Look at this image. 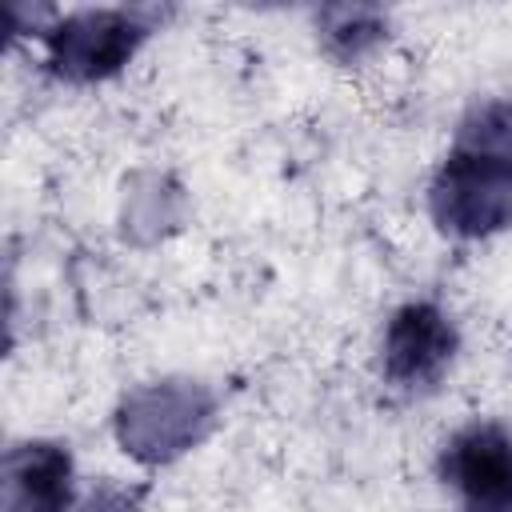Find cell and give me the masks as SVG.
I'll list each match as a JSON object with an SVG mask.
<instances>
[{
  "label": "cell",
  "instance_id": "cell-1",
  "mask_svg": "<svg viewBox=\"0 0 512 512\" xmlns=\"http://www.w3.org/2000/svg\"><path fill=\"white\" fill-rule=\"evenodd\" d=\"M428 204L436 224L464 240L512 224V104L488 100L464 116Z\"/></svg>",
  "mask_w": 512,
  "mask_h": 512
},
{
  "label": "cell",
  "instance_id": "cell-2",
  "mask_svg": "<svg viewBox=\"0 0 512 512\" xmlns=\"http://www.w3.org/2000/svg\"><path fill=\"white\" fill-rule=\"evenodd\" d=\"M212 424V400L188 384H156L132 392L116 416V432L124 452L136 460H172L192 448Z\"/></svg>",
  "mask_w": 512,
  "mask_h": 512
},
{
  "label": "cell",
  "instance_id": "cell-3",
  "mask_svg": "<svg viewBox=\"0 0 512 512\" xmlns=\"http://www.w3.org/2000/svg\"><path fill=\"white\" fill-rule=\"evenodd\" d=\"M148 28L120 8H88L48 28V64L68 80H104L140 48Z\"/></svg>",
  "mask_w": 512,
  "mask_h": 512
},
{
  "label": "cell",
  "instance_id": "cell-4",
  "mask_svg": "<svg viewBox=\"0 0 512 512\" xmlns=\"http://www.w3.org/2000/svg\"><path fill=\"white\" fill-rule=\"evenodd\" d=\"M440 472L468 500V512H512V436L500 424L460 428L444 448Z\"/></svg>",
  "mask_w": 512,
  "mask_h": 512
},
{
  "label": "cell",
  "instance_id": "cell-5",
  "mask_svg": "<svg viewBox=\"0 0 512 512\" xmlns=\"http://www.w3.org/2000/svg\"><path fill=\"white\" fill-rule=\"evenodd\" d=\"M456 356V328L452 320L428 304H404L388 320L384 332V376L400 388H428Z\"/></svg>",
  "mask_w": 512,
  "mask_h": 512
},
{
  "label": "cell",
  "instance_id": "cell-6",
  "mask_svg": "<svg viewBox=\"0 0 512 512\" xmlns=\"http://www.w3.org/2000/svg\"><path fill=\"white\" fill-rule=\"evenodd\" d=\"M4 504L8 512H68L72 504V456L60 444L32 440L4 456Z\"/></svg>",
  "mask_w": 512,
  "mask_h": 512
},
{
  "label": "cell",
  "instance_id": "cell-7",
  "mask_svg": "<svg viewBox=\"0 0 512 512\" xmlns=\"http://www.w3.org/2000/svg\"><path fill=\"white\" fill-rule=\"evenodd\" d=\"M320 24H324L328 48L340 56H360L368 44L384 36V16L376 8H328Z\"/></svg>",
  "mask_w": 512,
  "mask_h": 512
},
{
  "label": "cell",
  "instance_id": "cell-8",
  "mask_svg": "<svg viewBox=\"0 0 512 512\" xmlns=\"http://www.w3.org/2000/svg\"><path fill=\"white\" fill-rule=\"evenodd\" d=\"M80 512H136V504H132V496H124L116 488H100L80 504Z\"/></svg>",
  "mask_w": 512,
  "mask_h": 512
}]
</instances>
